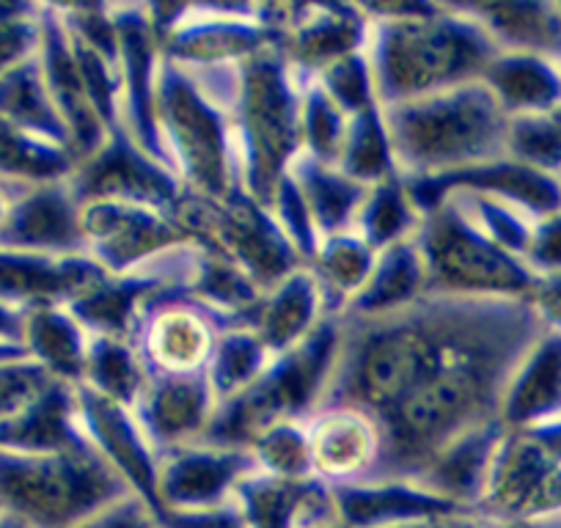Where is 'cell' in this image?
<instances>
[{
	"mask_svg": "<svg viewBox=\"0 0 561 528\" xmlns=\"http://www.w3.org/2000/svg\"><path fill=\"white\" fill-rule=\"evenodd\" d=\"M336 366L322 405L386 416L391 408L471 349L526 331H542L526 300L427 295L415 306L371 320L339 317Z\"/></svg>",
	"mask_w": 561,
	"mask_h": 528,
	"instance_id": "6da1fadb",
	"label": "cell"
},
{
	"mask_svg": "<svg viewBox=\"0 0 561 528\" xmlns=\"http://www.w3.org/2000/svg\"><path fill=\"white\" fill-rule=\"evenodd\" d=\"M499 53L462 3H430L413 18L371 20L366 42L380 107L479 83Z\"/></svg>",
	"mask_w": 561,
	"mask_h": 528,
	"instance_id": "7a4b0ae2",
	"label": "cell"
},
{
	"mask_svg": "<svg viewBox=\"0 0 561 528\" xmlns=\"http://www.w3.org/2000/svg\"><path fill=\"white\" fill-rule=\"evenodd\" d=\"M382 116L404 180L451 174L506 158L510 116L482 80L386 105Z\"/></svg>",
	"mask_w": 561,
	"mask_h": 528,
	"instance_id": "3957f363",
	"label": "cell"
},
{
	"mask_svg": "<svg viewBox=\"0 0 561 528\" xmlns=\"http://www.w3.org/2000/svg\"><path fill=\"white\" fill-rule=\"evenodd\" d=\"M229 116L242 191L270 209L275 187L304 152L300 83L278 47H267L237 64Z\"/></svg>",
	"mask_w": 561,
	"mask_h": 528,
	"instance_id": "277c9868",
	"label": "cell"
},
{
	"mask_svg": "<svg viewBox=\"0 0 561 528\" xmlns=\"http://www.w3.org/2000/svg\"><path fill=\"white\" fill-rule=\"evenodd\" d=\"M154 107L160 141L187 191L220 202L242 187L229 102L209 91L191 69L163 58Z\"/></svg>",
	"mask_w": 561,
	"mask_h": 528,
	"instance_id": "5b68a950",
	"label": "cell"
},
{
	"mask_svg": "<svg viewBox=\"0 0 561 528\" xmlns=\"http://www.w3.org/2000/svg\"><path fill=\"white\" fill-rule=\"evenodd\" d=\"M342 325L322 320L306 342L270 360L267 369L231 400L218 402L202 444L248 449L262 429L306 422L322 405L339 355Z\"/></svg>",
	"mask_w": 561,
	"mask_h": 528,
	"instance_id": "8992f818",
	"label": "cell"
},
{
	"mask_svg": "<svg viewBox=\"0 0 561 528\" xmlns=\"http://www.w3.org/2000/svg\"><path fill=\"white\" fill-rule=\"evenodd\" d=\"M129 495V484L96 449L69 455L0 451V509L23 517L31 528H69Z\"/></svg>",
	"mask_w": 561,
	"mask_h": 528,
	"instance_id": "52a82bcc",
	"label": "cell"
},
{
	"mask_svg": "<svg viewBox=\"0 0 561 528\" xmlns=\"http://www.w3.org/2000/svg\"><path fill=\"white\" fill-rule=\"evenodd\" d=\"M413 240L427 267L430 295L526 300L537 284V273L495 245L455 198L424 215Z\"/></svg>",
	"mask_w": 561,
	"mask_h": 528,
	"instance_id": "ba28073f",
	"label": "cell"
},
{
	"mask_svg": "<svg viewBox=\"0 0 561 528\" xmlns=\"http://www.w3.org/2000/svg\"><path fill=\"white\" fill-rule=\"evenodd\" d=\"M160 56L180 67H231L278 47L289 3H147Z\"/></svg>",
	"mask_w": 561,
	"mask_h": 528,
	"instance_id": "9c48e42d",
	"label": "cell"
},
{
	"mask_svg": "<svg viewBox=\"0 0 561 528\" xmlns=\"http://www.w3.org/2000/svg\"><path fill=\"white\" fill-rule=\"evenodd\" d=\"M174 220L191 242L234 262L264 292L306 267L273 213L253 202L242 187L220 202L187 191Z\"/></svg>",
	"mask_w": 561,
	"mask_h": 528,
	"instance_id": "30bf717a",
	"label": "cell"
},
{
	"mask_svg": "<svg viewBox=\"0 0 561 528\" xmlns=\"http://www.w3.org/2000/svg\"><path fill=\"white\" fill-rule=\"evenodd\" d=\"M231 317L209 309L185 287H163L144 303L129 344L147 377L207 371L218 336L234 331Z\"/></svg>",
	"mask_w": 561,
	"mask_h": 528,
	"instance_id": "8fae6325",
	"label": "cell"
},
{
	"mask_svg": "<svg viewBox=\"0 0 561 528\" xmlns=\"http://www.w3.org/2000/svg\"><path fill=\"white\" fill-rule=\"evenodd\" d=\"M80 204L118 202L149 207L174 218L187 187L180 176L138 147L127 127L111 129L91 158L80 160L69 176Z\"/></svg>",
	"mask_w": 561,
	"mask_h": 528,
	"instance_id": "7c38bea8",
	"label": "cell"
},
{
	"mask_svg": "<svg viewBox=\"0 0 561 528\" xmlns=\"http://www.w3.org/2000/svg\"><path fill=\"white\" fill-rule=\"evenodd\" d=\"M85 256L94 259L111 276L147 267L163 253L191 242L171 215L118 202L80 204Z\"/></svg>",
	"mask_w": 561,
	"mask_h": 528,
	"instance_id": "4fadbf2b",
	"label": "cell"
},
{
	"mask_svg": "<svg viewBox=\"0 0 561 528\" xmlns=\"http://www.w3.org/2000/svg\"><path fill=\"white\" fill-rule=\"evenodd\" d=\"M118 31V72H122V118L138 147L158 163L171 169L169 154L158 129V72L160 42L149 20L147 3H116L111 7ZM174 171V169H171Z\"/></svg>",
	"mask_w": 561,
	"mask_h": 528,
	"instance_id": "5bb4252c",
	"label": "cell"
},
{
	"mask_svg": "<svg viewBox=\"0 0 561 528\" xmlns=\"http://www.w3.org/2000/svg\"><path fill=\"white\" fill-rule=\"evenodd\" d=\"M75 402L85 438L160 523L165 515L160 501V460L135 413L91 391L89 386H75Z\"/></svg>",
	"mask_w": 561,
	"mask_h": 528,
	"instance_id": "9a60e30c",
	"label": "cell"
},
{
	"mask_svg": "<svg viewBox=\"0 0 561 528\" xmlns=\"http://www.w3.org/2000/svg\"><path fill=\"white\" fill-rule=\"evenodd\" d=\"M304 427L311 477L328 487L375 479L382 457V433L371 413L350 405H320Z\"/></svg>",
	"mask_w": 561,
	"mask_h": 528,
	"instance_id": "2e32d148",
	"label": "cell"
},
{
	"mask_svg": "<svg viewBox=\"0 0 561 528\" xmlns=\"http://www.w3.org/2000/svg\"><path fill=\"white\" fill-rule=\"evenodd\" d=\"M369 25L360 3H289L278 50L295 72L317 78L339 58L364 53Z\"/></svg>",
	"mask_w": 561,
	"mask_h": 528,
	"instance_id": "e0dca14e",
	"label": "cell"
},
{
	"mask_svg": "<svg viewBox=\"0 0 561 528\" xmlns=\"http://www.w3.org/2000/svg\"><path fill=\"white\" fill-rule=\"evenodd\" d=\"M215 411L218 397L207 371L147 377V388L133 408L158 457L180 446L202 444Z\"/></svg>",
	"mask_w": 561,
	"mask_h": 528,
	"instance_id": "ac0fdd59",
	"label": "cell"
},
{
	"mask_svg": "<svg viewBox=\"0 0 561 528\" xmlns=\"http://www.w3.org/2000/svg\"><path fill=\"white\" fill-rule=\"evenodd\" d=\"M160 501L163 509H207L226 504L240 479L256 471L251 451L229 446L191 444L163 451Z\"/></svg>",
	"mask_w": 561,
	"mask_h": 528,
	"instance_id": "d6986e66",
	"label": "cell"
},
{
	"mask_svg": "<svg viewBox=\"0 0 561 528\" xmlns=\"http://www.w3.org/2000/svg\"><path fill=\"white\" fill-rule=\"evenodd\" d=\"M0 248L47 256L85 253L80 202L69 180L25 187L14 198L7 223L0 229Z\"/></svg>",
	"mask_w": 561,
	"mask_h": 528,
	"instance_id": "ffe728a7",
	"label": "cell"
},
{
	"mask_svg": "<svg viewBox=\"0 0 561 528\" xmlns=\"http://www.w3.org/2000/svg\"><path fill=\"white\" fill-rule=\"evenodd\" d=\"M42 45H39V64L45 72L47 91L67 124L72 152L78 160L91 158L96 149L105 144L107 133L85 94V83L80 78L78 61H75L72 45H69L67 25H64L61 9L53 3H42Z\"/></svg>",
	"mask_w": 561,
	"mask_h": 528,
	"instance_id": "44dd1931",
	"label": "cell"
},
{
	"mask_svg": "<svg viewBox=\"0 0 561 528\" xmlns=\"http://www.w3.org/2000/svg\"><path fill=\"white\" fill-rule=\"evenodd\" d=\"M107 276L111 273L85 253L47 256L0 248V300L25 311L36 306H69Z\"/></svg>",
	"mask_w": 561,
	"mask_h": 528,
	"instance_id": "7402d4cb",
	"label": "cell"
},
{
	"mask_svg": "<svg viewBox=\"0 0 561 528\" xmlns=\"http://www.w3.org/2000/svg\"><path fill=\"white\" fill-rule=\"evenodd\" d=\"M231 498L248 528H325L339 523L331 487L314 477L278 479L253 471L237 482Z\"/></svg>",
	"mask_w": 561,
	"mask_h": 528,
	"instance_id": "603a6c76",
	"label": "cell"
},
{
	"mask_svg": "<svg viewBox=\"0 0 561 528\" xmlns=\"http://www.w3.org/2000/svg\"><path fill=\"white\" fill-rule=\"evenodd\" d=\"M336 517L347 528H391L430 517L473 515L413 479H369L331 487Z\"/></svg>",
	"mask_w": 561,
	"mask_h": 528,
	"instance_id": "cb8c5ba5",
	"label": "cell"
},
{
	"mask_svg": "<svg viewBox=\"0 0 561 528\" xmlns=\"http://www.w3.org/2000/svg\"><path fill=\"white\" fill-rule=\"evenodd\" d=\"M94 449L78 418L75 386L53 380L18 416L0 422V451L69 455Z\"/></svg>",
	"mask_w": 561,
	"mask_h": 528,
	"instance_id": "d4e9b609",
	"label": "cell"
},
{
	"mask_svg": "<svg viewBox=\"0 0 561 528\" xmlns=\"http://www.w3.org/2000/svg\"><path fill=\"white\" fill-rule=\"evenodd\" d=\"M561 418V333L542 331L506 382L501 422L506 429H531Z\"/></svg>",
	"mask_w": 561,
	"mask_h": 528,
	"instance_id": "484cf974",
	"label": "cell"
},
{
	"mask_svg": "<svg viewBox=\"0 0 561 528\" xmlns=\"http://www.w3.org/2000/svg\"><path fill=\"white\" fill-rule=\"evenodd\" d=\"M504 433V422H493L462 435L455 444L446 446L413 482L477 515L479 498L484 493L490 466H493Z\"/></svg>",
	"mask_w": 561,
	"mask_h": 528,
	"instance_id": "4316f807",
	"label": "cell"
},
{
	"mask_svg": "<svg viewBox=\"0 0 561 528\" xmlns=\"http://www.w3.org/2000/svg\"><path fill=\"white\" fill-rule=\"evenodd\" d=\"M501 53L561 61V3L548 0H501V3H462Z\"/></svg>",
	"mask_w": 561,
	"mask_h": 528,
	"instance_id": "83f0119b",
	"label": "cell"
},
{
	"mask_svg": "<svg viewBox=\"0 0 561 528\" xmlns=\"http://www.w3.org/2000/svg\"><path fill=\"white\" fill-rule=\"evenodd\" d=\"M322 320H328V317L320 287H317L309 267H300L293 276L264 292L253 333L262 338L270 353L280 355L306 342L320 328Z\"/></svg>",
	"mask_w": 561,
	"mask_h": 528,
	"instance_id": "f1b7e54d",
	"label": "cell"
},
{
	"mask_svg": "<svg viewBox=\"0 0 561 528\" xmlns=\"http://www.w3.org/2000/svg\"><path fill=\"white\" fill-rule=\"evenodd\" d=\"M482 83L510 118L550 116L561 107V69L528 53H499Z\"/></svg>",
	"mask_w": 561,
	"mask_h": 528,
	"instance_id": "f546056e",
	"label": "cell"
},
{
	"mask_svg": "<svg viewBox=\"0 0 561 528\" xmlns=\"http://www.w3.org/2000/svg\"><path fill=\"white\" fill-rule=\"evenodd\" d=\"M427 295V267H424L419 245H415V240H404L377 253L369 282L355 295V300L342 317H355V320L386 317L393 311L410 309Z\"/></svg>",
	"mask_w": 561,
	"mask_h": 528,
	"instance_id": "4dcf8cb0",
	"label": "cell"
},
{
	"mask_svg": "<svg viewBox=\"0 0 561 528\" xmlns=\"http://www.w3.org/2000/svg\"><path fill=\"white\" fill-rule=\"evenodd\" d=\"M287 174L298 185L300 196H304L306 207L311 213V220L320 231V240L353 231L355 218H358L360 207L369 196V187L350 180L336 165L320 163V160L309 158L306 152H300L293 160Z\"/></svg>",
	"mask_w": 561,
	"mask_h": 528,
	"instance_id": "1f68e13d",
	"label": "cell"
},
{
	"mask_svg": "<svg viewBox=\"0 0 561 528\" xmlns=\"http://www.w3.org/2000/svg\"><path fill=\"white\" fill-rule=\"evenodd\" d=\"M89 338V331L69 314L67 306H36L25 314V353L53 380L69 382V386L83 382Z\"/></svg>",
	"mask_w": 561,
	"mask_h": 528,
	"instance_id": "d6a6232c",
	"label": "cell"
},
{
	"mask_svg": "<svg viewBox=\"0 0 561 528\" xmlns=\"http://www.w3.org/2000/svg\"><path fill=\"white\" fill-rule=\"evenodd\" d=\"M0 116L12 122L14 127L31 133V136L72 152L67 124H64L61 113H58L50 91H47L39 53L31 61L0 74Z\"/></svg>",
	"mask_w": 561,
	"mask_h": 528,
	"instance_id": "836d02e7",
	"label": "cell"
},
{
	"mask_svg": "<svg viewBox=\"0 0 561 528\" xmlns=\"http://www.w3.org/2000/svg\"><path fill=\"white\" fill-rule=\"evenodd\" d=\"M377 251H371L355 231L325 237L311 259L309 271L320 287L325 317L339 320L353 303L355 295L366 287L375 271Z\"/></svg>",
	"mask_w": 561,
	"mask_h": 528,
	"instance_id": "e575fe53",
	"label": "cell"
},
{
	"mask_svg": "<svg viewBox=\"0 0 561 528\" xmlns=\"http://www.w3.org/2000/svg\"><path fill=\"white\" fill-rule=\"evenodd\" d=\"M80 160L69 149L31 136L0 116V182L42 185L69 180Z\"/></svg>",
	"mask_w": 561,
	"mask_h": 528,
	"instance_id": "d590c367",
	"label": "cell"
},
{
	"mask_svg": "<svg viewBox=\"0 0 561 528\" xmlns=\"http://www.w3.org/2000/svg\"><path fill=\"white\" fill-rule=\"evenodd\" d=\"M419 226V209L410 202L404 180L397 174L369 187V196H366L364 207L355 218L353 231L371 251L380 253L386 248L397 245V242L413 240Z\"/></svg>",
	"mask_w": 561,
	"mask_h": 528,
	"instance_id": "8d00e7d4",
	"label": "cell"
},
{
	"mask_svg": "<svg viewBox=\"0 0 561 528\" xmlns=\"http://www.w3.org/2000/svg\"><path fill=\"white\" fill-rule=\"evenodd\" d=\"M80 386H89L91 391L133 411L144 388H147V371H144L138 353L127 338L91 336Z\"/></svg>",
	"mask_w": 561,
	"mask_h": 528,
	"instance_id": "74e56055",
	"label": "cell"
},
{
	"mask_svg": "<svg viewBox=\"0 0 561 528\" xmlns=\"http://www.w3.org/2000/svg\"><path fill=\"white\" fill-rule=\"evenodd\" d=\"M339 171L360 185L371 187L397 176V160H393L391 136H388L382 107L375 105L350 116L347 136H344L342 154H339Z\"/></svg>",
	"mask_w": 561,
	"mask_h": 528,
	"instance_id": "f35d334b",
	"label": "cell"
},
{
	"mask_svg": "<svg viewBox=\"0 0 561 528\" xmlns=\"http://www.w3.org/2000/svg\"><path fill=\"white\" fill-rule=\"evenodd\" d=\"M275 355L262 344V338L248 328H234L218 336L213 360L207 366L209 382L215 388L218 402L231 400L245 391L259 375L270 366Z\"/></svg>",
	"mask_w": 561,
	"mask_h": 528,
	"instance_id": "ab89813d",
	"label": "cell"
},
{
	"mask_svg": "<svg viewBox=\"0 0 561 528\" xmlns=\"http://www.w3.org/2000/svg\"><path fill=\"white\" fill-rule=\"evenodd\" d=\"M298 74V72H295ZM300 83V141L309 158L325 165H336L342 154L344 136H347L350 118L333 105L331 96L322 91L317 78L298 74Z\"/></svg>",
	"mask_w": 561,
	"mask_h": 528,
	"instance_id": "60d3db41",
	"label": "cell"
},
{
	"mask_svg": "<svg viewBox=\"0 0 561 528\" xmlns=\"http://www.w3.org/2000/svg\"><path fill=\"white\" fill-rule=\"evenodd\" d=\"M259 473L278 479H309L311 457L304 422H284L262 429L248 446Z\"/></svg>",
	"mask_w": 561,
	"mask_h": 528,
	"instance_id": "b9f144b4",
	"label": "cell"
},
{
	"mask_svg": "<svg viewBox=\"0 0 561 528\" xmlns=\"http://www.w3.org/2000/svg\"><path fill=\"white\" fill-rule=\"evenodd\" d=\"M449 198H455L462 207V213L495 242V245L504 248L512 256L523 259L526 262L528 242H531V231L537 220L528 218L520 209L510 207L504 202H495V198L477 196V193H451Z\"/></svg>",
	"mask_w": 561,
	"mask_h": 528,
	"instance_id": "7bdbcfd3",
	"label": "cell"
},
{
	"mask_svg": "<svg viewBox=\"0 0 561 528\" xmlns=\"http://www.w3.org/2000/svg\"><path fill=\"white\" fill-rule=\"evenodd\" d=\"M506 158L537 169L542 174H561V127L553 116H515L506 127Z\"/></svg>",
	"mask_w": 561,
	"mask_h": 528,
	"instance_id": "ee69618b",
	"label": "cell"
},
{
	"mask_svg": "<svg viewBox=\"0 0 561 528\" xmlns=\"http://www.w3.org/2000/svg\"><path fill=\"white\" fill-rule=\"evenodd\" d=\"M317 83L322 85V91L331 96L333 105L347 118L380 105L375 91V74H371L366 50L333 61L331 67H325L317 74Z\"/></svg>",
	"mask_w": 561,
	"mask_h": 528,
	"instance_id": "f6af8a7d",
	"label": "cell"
},
{
	"mask_svg": "<svg viewBox=\"0 0 561 528\" xmlns=\"http://www.w3.org/2000/svg\"><path fill=\"white\" fill-rule=\"evenodd\" d=\"M42 3H0V74L31 61L42 45Z\"/></svg>",
	"mask_w": 561,
	"mask_h": 528,
	"instance_id": "bcb514c9",
	"label": "cell"
},
{
	"mask_svg": "<svg viewBox=\"0 0 561 528\" xmlns=\"http://www.w3.org/2000/svg\"><path fill=\"white\" fill-rule=\"evenodd\" d=\"M270 213H273L275 223L280 226V231L287 234V240L293 242L295 251L300 253L304 264L309 267L311 259L317 256V248H320V231H317L314 220H311L309 207H306L304 196H300L298 185L289 174H284V180L275 187L273 204H270Z\"/></svg>",
	"mask_w": 561,
	"mask_h": 528,
	"instance_id": "7dc6e473",
	"label": "cell"
},
{
	"mask_svg": "<svg viewBox=\"0 0 561 528\" xmlns=\"http://www.w3.org/2000/svg\"><path fill=\"white\" fill-rule=\"evenodd\" d=\"M53 382L36 360H0V422L18 416Z\"/></svg>",
	"mask_w": 561,
	"mask_h": 528,
	"instance_id": "c3c4849f",
	"label": "cell"
},
{
	"mask_svg": "<svg viewBox=\"0 0 561 528\" xmlns=\"http://www.w3.org/2000/svg\"><path fill=\"white\" fill-rule=\"evenodd\" d=\"M526 264L537 276L561 273V209L534 223Z\"/></svg>",
	"mask_w": 561,
	"mask_h": 528,
	"instance_id": "681fc988",
	"label": "cell"
},
{
	"mask_svg": "<svg viewBox=\"0 0 561 528\" xmlns=\"http://www.w3.org/2000/svg\"><path fill=\"white\" fill-rule=\"evenodd\" d=\"M163 528H248L234 498L207 509H165L160 517Z\"/></svg>",
	"mask_w": 561,
	"mask_h": 528,
	"instance_id": "f907efd6",
	"label": "cell"
},
{
	"mask_svg": "<svg viewBox=\"0 0 561 528\" xmlns=\"http://www.w3.org/2000/svg\"><path fill=\"white\" fill-rule=\"evenodd\" d=\"M69 528H163L154 515L149 512V506L140 498L129 495V498L116 501L107 509L96 512V515L85 517V520L75 523Z\"/></svg>",
	"mask_w": 561,
	"mask_h": 528,
	"instance_id": "816d5d0a",
	"label": "cell"
},
{
	"mask_svg": "<svg viewBox=\"0 0 561 528\" xmlns=\"http://www.w3.org/2000/svg\"><path fill=\"white\" fill-rule=\"evenodd\" d=\"M542 331L561 333V273L537 276V284L526 298Z\"/></svg>",
	"mask_w": 561,
	"mask_h": 528,
	"instance_id": "f5cc1de1",
	"label": "cell"
},
{
	"mask_svg": "<svg viewBox=\"0 0 561 528\" xmlns=\"http://www.w3.org/2000/svg\"><path fill=\"white\" fill-rule=\"evenodd\" d=\"M25 314H28L25 309H18V306L7 303V300H0V344L23 347Z\"/></svg>",
	"mask_w": 561,
	"mask_h": 528,
	"instance_id": "db71d44e",
	"label": "cell"
},
{
	"mask_svg": "<svg viewBox=\"0 0 561 528\" xmlns=\"http://www.w3.org/2000/svg\"><path fill=\"white\" fill-rule=\"evenodd\" d=\"M391 528H488V523L477 515H449V517H430V520L404 523V526Z\"/></svg>",
	"mask_w": 561,
	"mask_h": 528,
	"instance_id": "11a10c76",
	"label": "cell"
},
{
	"mask_svg": "<svg viewBox=\"0 0 561 528\" xmlns=\"http://www.w3.org/2000/svg\"><path fill=\"white\" fill-rule=\"evenodd\" d=\"M25 187L28 185H7V182H0V229H3V223H7L14 198H18Z\"/></svg>",
	"mask_w": 561,
	"mask_h": 528,
	"instance_id": "9f6ffc18",
	"label": "cell"
},
{
	"mask_svg": "<svg viewBox=\"0 0 561 528\" xmlns=\"http://www.w3.org/2000/svg\"><path fill=\"white\" fill-rule=\"evenodd\" d=\"M0 528H31L23 517L12 515V512L0 509Z\"/></svg>",
	"mask_w": 561,
	"mask_h": 528,
	"instance_id": "6f0895ef",
	"label": "cell"
},
{
	"mask_svg": "<svg viewBox=\"0 0 561 528\" xmlns=\"http://www.w3.org/2000/svg\"><path fill=\"white\" fill-rule=\"evenodd\" d=\"M28 358L23 347H12V344H0V360H23Z\"/></svg>",
	"mask_w": 561,
	"mask_h": 528,
	"instance_id": "680465c9",
	"label": "cell"
},
{
	"mask_svg": "<svg viewBox=\"0 0 561 528\" xmlns=\"http://www.w3.org/2000/svg\"><path fill=\"white\" fill-rule=\"evenodd\" d=\"M550 116H553V118H556V124H559V127H561V107H559V111L550 113Z\"/></svg>",
	"mask_w": 561,
	"mask_h": 528,
	"instance_id": "91938a15",
	"label": "cell"
},
{
	"mask_svg": "<svg viewBox=\"0 0 561 528\" xmlns=\"http://www.w3.org/2000/svg\"><path fill=\"white\" fill-rule=\"evenodd\" d=\"M325 528H347V526H342V523H333V526H325Z\"/></svg>",
	"mask_w": 561,
	"mask_h": 528,
	"instance_id": "94428289",
	"label": "cell"
},
{
	"mask_svg": "<svg viewBox=\"0 0 561 528\" xmlns=\"http://www.w3.org/2000/svg\"><path fill=\"white\" fill-rule=\"evenodd\" d=\"M559 69H561V61H559Z\"/></svg>",
	"mask_w": 561,
	"mask_h": 528,
	"instance_id": "6125c7cd",
	"label": "cell"
},
{
	"mask_svg": "<svg viewBox=\"0 0 561 528\" xmlns=\"http://www.w3.org/2000/svg\"><path fill=\"white\" fill-rule=\"evenodd\" d=\"M559 182H561V174H559Z\"/></svg>",
	"mask_w": 561,
	"mask_h": 528,
	"instance_id": "be15d7a7",
	"label": "cell"
}]
</instances>
